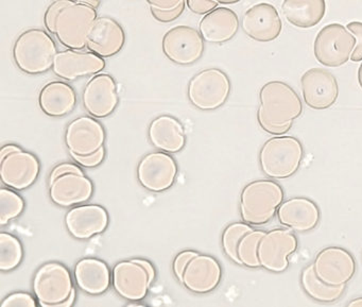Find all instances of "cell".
I'll list each match as a JSON object with an SVG mask.
<instances>
[{
	"label": "cell",
	"instance_id": "cell-1",
	"mask_svg": "<svg viewBox=\"0 0 362 307\" xmlns=\"http://www.w3.org/2000/svg\"><path fill=\"white\" fill-rule=\"evenodd\" d=\"M96 8L73 0H52L44 14V26L67 50H86L98 18Z\"/></svg>",
	"mask_w": 362,
	"mask_h": 307
},
{
	"label": "cell",
	"instance_id": "cell-2",
	"mask_svg": "<svg viewBox=\"0 0 362 307\" xmlns=\"http://www.w3.org/2000/svg\"><path fill=\"white\" fill-rule=\"evenodd\" d=\"M303 110L302 99L286 82L270 81L260 88L257 122L268 134L279 137L289 132Z\"/></svg>",
	"mask_w": 362,
	"mask_h": 307
},
{
	"label": "cell",
	"instance_id": "cell-3",
	"mask_svg": "<svg viewBox=\"0 0 362 307\" xmlns=\"http://www.w3.org/2000/svg\"><path fill=\"white\" fill-rule=\"evenodd\" d=\"M52 35L42 28L27 29L18 35L12 48V58L21 71L37 76L52 69L59 52Z\"/></svg>",
	"mask_w": 362,
	"mask_h": 307
},
{
	"label": "cell",
	"instance_id": "cell-4",
	"mask_svg": "<svg viewBox=\"0 0 362 307\" xmlns=\"http://www.w3.org/2000/svg\"><path fill=\"white\" fill-rule=\"evenodd\" d=\"M284 200L285 192L276 181L264 179L250 182L240 195L241 219L252 226H266L272 221Z\"/></svg>",
	"mask_w": 362,
	"mask_h": 307
},
{
	"label": "cell",
	"instance_id": "cell-5",
	"mask_svg": "<svg viewBox=\"0 0 362 307\" xmlns=\"http://www.w3.org/2000/svg\"><path fill=\"white\" fill-rule=\"evenodd\" d=\"M304 160V147L296 137H271L258 154L260 169L269 179L285 180L298 173Z\"/></svg>",
	"mask_w": 362,
	"mask_h": 307
},
{
	"label": "cell",
	"instance_id": "cell-6",
	"mask_svg": "<svg viewBox=\"0 0 362 307\" xmlns=\"http://www.w3.org/2000/svg\"><path fill=\"white\" fill-rule=\"evenodd\" d=\"M232 91L230 78L222 69L211 67L197 73L187 86V97L194 108L215 111L228 101Z\"/></svg>",
	"mask_w": 362,
	"mask_h": 307
},
{
	"label": "cell",
	"instance_id": "cell-7",
	"mask_svg": "<svg viewBox=\"0 0 362 307\" xmlns=\"http://www.w3.org/2000/svg\"><path fill=\"white\" fill-rule=\"evenodd\" d=\"M355 35L343 25H326L317 33L313 43V54L320 64L330 69L349 62L356 47Z\"/></svg>",
	"mask_w": 362,
	"mask_h": 307
},
{
	"label": "cell",
	"instance_id": "cell-8",
	"mask_svg": "<svg viewBox=\"0 0 362 307\" xmlns=\"http://www.w3.org/2000/svg\"><path fill=\"white\" fill-rule=\"evenodd\" d=\"M74 289L71 273L60 262H47L40 267L33 279L35 298L43 307H60Z\"/></svg>",
	"mask_w": 362,
	"mask_h": 307
},
{
	"label": "cell",
	"instance_id": "cell-9",
	"mask_svg": "<svg viewBox=\"0 0 362 307\" xmlns=\"http://www.w3.org/2000/svg\"><path fill=\"white\" fill-rule=\"evenodd\" d=\"M154 277L156 271L149 262L132 260L115 265L112 281L114 289L122 298L141 301L147 296Z\"/></svg>",
	"mask_w": 362,
	"mask_h": 307
},
{
	"label": "cell",
	"instance_id": "cell-10",
	"mask_svg": "<svg viewBox=\"0 0 362 307\" xmlns=\"http://www.w3.org/2000/svg\"><path fill=\"white\" fill-rule=\"evenodd\" d=\"M162 50L170 62L189 66L201 60L205 52V41L199 29L180 25L169 29L162 40Z\"/></svg>",
	"mask_w": 362,
	"mask_h": 307
},
{
	"label": "cell",
	"instance_id": "cell-11",
	"mask_svg": "<svg viewBox=\"0 0 362 307\" xmlns=\"http://www.w3.org/2000/svg\"><path fill=\"white\" fill-rule=\"evenodd\" d=\"M298 241L289 228L267 231L258 247L260 267L271 273H283L289 267V258L296 253Z\"/></svg>",
	"mask_w": 362,
	"mask_h": 307
},
{
	"label": "cell",
	"instance_id": "cell-12",
	"mask_svg": "<svg viewBox=\"0 0 362 307\" xmlns=\"http://www.w3.org/2000/svg\"><path fill=\"white\" fill-rule=\"evenodd\" d=\"M313 264L317 277L332 286L346 285L357 271L353 254L344 248L334 245L320 251Z\"/></svg>",
	"mask_w": 362,
	"mask_h": 307
},
{
	"label": "cell",
	"instance_id": "cell-13",
	"mask_svg": "<svg viewBox=\"0 0 362 307\" xmlns=\"http://www.w3.org/2000/svg\"><path fill=\"white\" fill-rule=\"evenodd\" d=\"M84 109L95 118L112 115L119 105V94L115 79L109 74L93 76L82 94Z\"/></svg>",
	"mask_w": 362,
	"mask_h": 307
},
{
	"label": "cell",
	"instance_id": "cell-14",
	"mask_svg": "<svg viewBox=\"0 0 362 307\" xmlns=\"http://www.w3.org/2000/svg\"><path fill=\"white\" fill-rule=\"evenodd\" d=\"M300 86L304 103L310 109L323 111L338 100V81L327 69L315 67L305 71L300 78Z\"/></svg>",
	"mask_w": 362,
	"mask_h": 307
},
{
	"label": "cell",
	"instance_id": "cell-15",
	"mask_svg": "<svg viewBox=\"0 0 362 307\" xmlns=\"http://www.w3.org/2000/svg\"><path fill=\"white\" fill-rule=\"evenodd\" d=\"M105 66V58L90 50H66L57 54L52 71L57 77L71 82L100 74Z\"/></svg>",
	"mask_w": 362,
	"mask_h": 307
},
{
	"label": "cell",
	"instance_id": "cell-16",
	"mask_svg": "<svg viewBox=\"0 0 362 307\" xmlns=\"http://www.w3.org/2000/svg\"><path fill=\"white\" fill-rule=\"evenodd\" d=\"M105 131L95 117L81 116L67 126L65 143L71 156H86L96 154L105 145Z\"/></svg>",
	"mask_w": 362,
	"mask_h": 307
},
{
	"label": "cell",
	"instance_id": "cell-17",
	"mask_svg": "<svg viewBox=\"0 0 362 307\" xmlns=\"http://www.w3.org/2000/svg\"><path fill=\"white\" fill-rule=\"evenodd\" d=\"M243 33L253 41L269 43L275 41L283 30V22L273 5L260 3L247 9L241 20Z\"/></svg>",
	"mask_w": 362,
	"mask_h": 307
},
{
	"label": "cell",
	"instance_id": "cell-18",
	"mask_svg": "<svg viewBox=\"0 0 362 307\" xmlns=\"http://www.w3.org/2000/svg\"><path fill=\"white\" fill-rule=\"evenodd\" d=\"M177 166L167 152L147 154L137 166V179L150 192H160L175 183Z\"/></svg>",
	"mask_w": 362,
	"mask_h": 307
},
{
	"label": "cell",
	"instance_id": "cell-19",
	"mask_svg": "<svg viewBox=\"0 0 362 307\" xmlns=\"http://www.w3.org/2000/svg\"><path fill=\"white\" fill-rule=\"evenodd\" d=\"M0 162V177L8 187L16 190H26L39 177V161L33 154L22 149L11 152Z\"/></svg>",
	"mask_w": 362,
	"mask_h": 307
},
{
	"label": "cell",
	"instance_id": "cell-20",
	"mask_svg": "<svg viewBox=\"0 0 362 307\" xmlns=\"http://www.w3.org/2000/svg\"><path fill=\"white\" fill-rule=\"evenodd\" d=\"M126 41V33L119 22L110 16H100L90 29L86 50L101 58H112L124 50Z\"/></svg>",
	"mask_w": 362,
	"mask_h": 307
},
{
	"label": "cell",
	"instance_id": "cell-21",
	"mask_svg": "<svg viewBox=\"0 0 362 307\" xmlns=\"http://www.w3.org/2000/svg\"><path fill=\"white\" fill-rule=\"evenodd\" d=\"M279 224L296 233L315 230L321 219L317 203L306 197H293L284 200L277 211Z\"/></svg>",
	"mask_w": 362,
	"mask_h": 307
},
{
	"label": "cell",
	"instance_id": "cell-22",
	"mask_svg": "<svg viewBox=\"0 0 362 307\" xmlns=\"http://www.w3.org/2000/svg\"><path fill=\"white\" fill-rule=\"evenodd\" d=\"M240 28V21L234 10L217 7L203 16L199 23V31L205 43L223 45L232 41Z\"/></svg>",
	"mask_w": 362,
	"mask_h": 307
},
{
	"label": "cell",
	"instance_id": "cell-23",
	"mask_svg": "<svg viewBox=\"0 0 362 307\" xmlns=\"http://www.w3.org/2000/svg\"><path fill=\"white\" fill-rule=\"evenodd\" d=\"M65 226L75 238L90 239L105 232L109 226V215L100 205H80L66 214Z\"/></svg>",
	"mask_w": 362,
	"mask_h": 307
},
{
	"label": "cell",
	"instance_id": "cell-24",
	"mask_svg": "<svg viewBox=\"0 0 362 307\" xmlns=\"http://www.w3.org/2000/svg\"><path fill=\"white\" fill-rule=\"evenodd\" d=\"M222 269L213 256L198 254L186 267L182 283L190 291L207 294L213 291L221 282Z\"/></svg>",
	"mask_w": 362,
	"mask_h": 307
},
{
	"label": "cell",
	"instance_id": "cell-25",
	"mask_svg": "<svg viewBox=\"0 0 362 307\" xmlns=\"http://www.w3.org/2000/svg\"><path fill=\"white\" fill-rule=\"evenodd\" d=\"M93 192L92 181L84 173H66L50 181V199L54 204L62 207L86 203Z\"/></svg>",
	"mask_w": 362,
	"mask_h": 307
},
{
	"label": "cell",
	"instance_id": "cell-26",
	"mask_svg": "<svg viewBox=\"0 0 362 307\" xmlns=\"http://www.w3.org/2000/svg\"><path fill=\"white\" fill-rule=\"evenodd\" d=\"M42 111L50 117L69 115L77 105V94L66 82L52 81L45 84L39 95Z\"/></svg>",
	"mask_w": 362,
	"mask_h": 307
},
{
	"label": "cell",
	"instance_id": "cell-27",
	"mask_svg": "<svg viewBox=\"0 0 362 307\" xmlns=\"http://www.w3.org/2000/svg\"><path fill=\"white\" fill-rule=\"evenodd\" d=\"M149 139L154 147L167 154H175L185 146V131L177 118L162 115L150 124Z\"/></svg>",
	"mask_w": 362,
	"mask_h": 307
},
{
	"label": "cell",
	"instance_id": "cell-28",
	"mask_svg": "<svg viewBox=\"0 0 362 307\" xmlns=\"http://www.w3.org/2000/svg\"><path fill=\"white\" fill-rule=\"evenodd\" d=\"M78 287L93 296L103 294L111 284V272L103 260L97 258H83L75 268Z\"/></svg>",
	"mask_w": 362,
	"mask_h": 307
},
{
	"label": "cell",
	"instance_id": "cell-29",
	"mask_svg": "<svg viewBox=\"0 0 362 307\" xmlns=\"http://www.w3.org/2000/svg\"><path fill=\"white\" fill-rule=\"evenodd\" d=\"M281 11L292 26L309 29L317 26L326 13L325 0H284Z\"/></svg>",
	"mask_w": 362,
	"mask_h": 307
},
{
	"label": "cell",
	"instance_id": "cell-30",
	"mask_svg": "<svg viewBox=\"0 0 362 307\" xmlns=\"http://www.w3.org/2000/svg\"><path fill=\"white\" fill-rule=\"evenodd\" d=\"M300 285L305 294L320 303H332L338 301L346 289V285L332 286L317 277L313 264L305 267L300 273Z\"/></svg>",
	"mask_w": 362,
	"mask_h": 307
},
{
	"label": "cell",
	"instance_id": "cell-31",
	"mask_svg": "<svg viewBox=\"0 0 362 307\" xmlns=\"http://www.w3.org/2000/svg\"><path fill=\"white\" fill-rule=\"evenodd\" d=\"M23 255L20 239L9 233H0V270L4 272L13 270L20 266Z\"/></svg>",
	"mask_w": 362,
	"mask_h": 307
},
{
	"label": "cell",
	"instance_id": "cell-32",
	"mask_svg": "<svg viewBox=\"0 0 362 307\" xmlns=\"http://www.w3.org/2000/svg\"><path fill=\"white\" fill-rule=\"evenodd\" d=\"M266 232L267 231L254 228L243 237L238 245V257L241 266L250 269L262 268L258 258V247Z\"/></svg>",
	"mask_w": 362,
	"mask_h": 307
},
{
	"label": "cell",
	"instance_id": "cell-33",
	"mask_svg": "<svg viewBox=\"0 0 362 307\" xmlns=\"http://www.w3.org/2000/svg\"><path fill=\"white\" fill-rule=\"evenodd\" d=\"M254 230L253 226L245 222H234L224 228L222 233V249L226 255L235 264L241 266L240 260L238 257V245L243 237L247 233Z\"/></svg>",
	"mask_w": 362,
	"mask_h": 307
},
{
	"label": "cell",
	"instance_id": "cell-34",
	"mask_svg": "<svg viewBox=\"0 0 362 307\" xmlns=\"http://www.w3.org/2000/svg\"><path fill=\"white\" fill-rule=\"evenodd\" d=\"M25 209V202L20 195L12 190H0V224L6 226L8 222L18 218Z\"/></svg>",
	"mask_w": 362,
	"mask_h": 307
},
{
	"label": "cell",
	"instance_id": "cell-35",
	"mask_svg": "<svg viewBox=\"0 0 362 307\" xmlns=\"http://www.w3.org/2000/svg\"><path fill=\"white\" fill-rule=\"evenodd\" d=\"M186 0L173 10H167V11H163V10L154 9V8H150V13L153 16L154 20L156 22L163 23V24H168V23L175 22L177 18H181L182 14L185 11Z\"/></svg>",
	"mask_w": 362,
	"mask_h": 307
},
{
	"label": "cell",
	"instance_id": "cell-36",
	"mask_svg": "<svg viewBox=\"0 0 362 307\" xmlns=\"http://www.w3.org/2000/svg\"><path fill=\"white\" fill-rule=\"evenodd\" d=\"M37 305L35 298L27 292H16L10 294L1 302V307H35Z\"/></svg>",
	"mask_w": 362,
	"mask_h": 307
},
{
	"label": "cell",
	"instance_id": "cell-37",
	"mask_svg": "<svg viewBox=\"0 0 362 307\" xmlns=\"http://www.w3.org/2000/svg\"><path fill=\"white\" fill-rule=\"evenodd\" d=\"M346 28L355 35L356 47L351 54V60L353 62H361L362 61V23L361 22H351L346 25Z\"/></svg>",
	"mask_w": 362,
	"mask_h": 307
},
{
	"label": "cell",
	"instance_id": "cell-38",
	"mask_svg": "<svg viewBox=\"0 0 362 307\" xmlns=\"http://www.w3.org/2000/svg\"><path fill=\"white\" fill-rule=\"evenodd\" d=\"M186 5L192 13L205 16L216 9L219 4L215 0H186Z\"/></svg>",
	"mask_w": 362,
	"mask_h": 307
},
{
	"label": "cell",
	"instance_id": "cell-39",
	"mask_svg": "<svg viewBox=\"0 0 362 307\" xmlns=\"http://www.w3.org/2000/svg\"><path fill=\"white\" fill-rule=\"evenodd\" d=\"M198 254L197 252L190 251V250L177 254V257L175 258V262H173V272H175V277H177L180 282H182V279H183V273L186 267L189 264L190 260Z\"/></svg>",
	"mask_w": 362,
	"mask_h": 307
},
{
	"label": "cell",
	"instance_id": "cell-40",
	"mask_svg": "<svg viewBox=\"0 0 362 307\" xmlns=\"http://www.w3.org/2000/svg\"><path fill=\"white\" fill-rule=\"evenodd\" d=\"M105 147L101 148L100 150L96 152V154H90V156H73L74 160L76 162L79 163L80 165L84 167H88V168H92V167L98 166L100 163H103V158H105Z\"/></svg>",
	"mask_w": 362,
	"mask_h": 307
},
{
	"label": "cell",
	"instance_id": "cell-41",
	"mask_svg": "<svg viewBox=\"0 0 362 307\" xmlns=\"http://www.w3.org/2000/svg\"><path fill=\"white\" fill-rule=\"evenodd\" d=\"M146 1L150 8L167 11V10H173L179 7L185 0H146Z\"/></svg>",
	"mask_w": 362,
	"mask_h": 307
},
{
	"label": "cell",
	"instance_id": "cell-42",
	"mask_svg": "<svg viewBox=\"0 0 362 307\" xmlns=\"http://www.w3.org/2000/svg\"><path fill=\"white\" fill-rule=\"evenodd\" d=\"M66 173H83L81 168L74 164H61L58 165L54 170L52 171L50 175V181H54L56 178L60 175H66Z\"/></svg>",
	"mask_w": 362,
	"mask_h": 307
},
{
	"label": "cell",
	"instance_id": "cell-43",
	"mask_svg": "<svg viewBox=\"0 0 362 307\" xmlns=\"http://www.w3.org/2000/svg\"><path fill=\"white\" fill-rule=\"evenodd\" d=\"M18 150H21V148L18 147V146H16V145L4 146L3 149H1V151H0V161L3 160V158H5L6 156H8V154H11V152H13V151H18Z\"/></svg>",
	"mask_w": 362,
	"mask_h": 307
},
{
	"label": "cell",
	"instance_id": "cell-44",
	"mask_svg": "<svg viewBox=\"0 0 362 307\" xmlns=\"http://www.w3.org/2000/svg\"><path fill=\"white\" fill-rule=\"evenodd\" d=\"M73 1H76V3L86 4V5L92 6V7L96 8V9H98L101 5L100 0H73Z\"/></svg>",
	"mask_w": 362,
	"mask_h": 307
},
{
	"label": "cell",
	"instance_id": "cell-45",
	"mask_svg": "<svg viewBox=\"0 0 362 307\" xmlns=\"http://www.w3.org/2000/svg\"><path fill=\"white\" fill-rule=\"evenodd\" d=\"M76 299V289H74L73 294H71V296H69V300L65 301L64 303H62V304L60 305V307H69L71 306V305L74 304V302H75Z\"/></svg>",
	"mask_w": 362,
	"mask_h": 307
},
{
	"label": "cell",
	"instance_id": "cell-46",
	"mask_svg": "<svg viewBox=\"0 0 362 307\" xmlns=\"http://www.w3.org/2000/svg\"><path fill=\"white\" fill-rule=\"evenodd\" d=\"M347 306H356V307H362V296L361 298H356L354 300H351V302L347 304Z\"/></svg>",
	"mask_w": 362,
	"mask_h": 307
},
{
	"label": "cell",
	"instance_id": "cell-47",
	"mask_svg": "<svg viewBox=\"0 0 362 307\" xmlns=\"http://www.w3.org/2000/svg\"><path fill=\"white\" fill-rule=\"evenodd\" d=\"M220 5H235V4L240 3L241 0H215Z\"/></svg>",
	"mask_w": 362,
	"mask_h": 307
},
{
	"label": "cell",
	"instance_id": "cell-48",
	"mask_svg": "<svg viewBox=\"0 0 362 307\" xmlns=\"http://www.w3.org/2000/svg\"><path fill=\"white\" fill-rule=\"evenodd\" d=\"M358 82H359L360 88H362V63L359 69H358Z\"/></svg>",
	"mask_w": 362,
	"mask_h": 307
},
{
	"label": "cell",
	"instance_id": "cell-49",
	"mask_svg": "<svg viewBox=\"0 0 362 307\" xmlns=\"http://www.w3.org/2000/svg\"><path fill=\"white\" fill-rule=\"evenodd\" d=\"M100 1H103V0H100Z\"/></svg>",
	"mask_w": 362,
	"mask_h": 307
}]
</instances>
